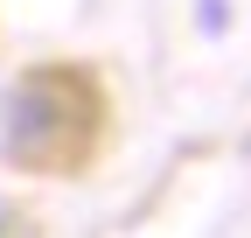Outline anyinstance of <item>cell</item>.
Wrapping results in <instances>:
<instances>
[{
    "mask_svg": "<svg viewBox=\"0 0 251 238\" xmlns=\"http://www.w3.org/2000/svg\"><path fill=\"white\" fill-rule=\"evenodd\" d=\"M91 140H98V91L84 70H28L0 105V154L14 168L63 175L91 154Z\"/></svg>",
    "mask_w": 251,
    "mask_h": 238,
    "instance_id": "1",
    "label": "cell"
}]
</instances>
